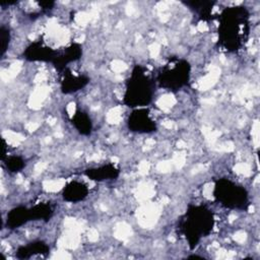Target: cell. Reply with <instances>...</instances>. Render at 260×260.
I'll use <instances>...</instances> for the list:
<instances>
[{
    "label": "cell",
    "instance_id": "obj_9",
    "mask_svg": "<svg viewBox=\"0 0 260 260\" xmlns=\"http://www.w3.org/2000/svg\"><path fill=\"white\" fill-rule=\"evenodd\" d=\"M32 219V213L30 208L23 206L12 209L7 215V224L10 228H17Z\"/></svg>",
    "mask_w": 260,
    "mask_h": 260
},
{
    "label": "cell",
    "instance_id": "obj_5",
    "mask_svg": "<svg viewBox=\"0 0 260 260\" xmlns=\"http://www.w3.org/2000/svg\"><path fill=\"white\" fill-rule=\"evenodd\" d=\"M190 76V65L185 60H177L167 64L159 72L157 80L160 86L168 89H178L184 86Z\"/></svg>",
    "mask_w": 260,
    "mask_h": 260
},
{
    "label": "cell",
    "instance_id": "obj_1",
    "mask_svg": "<svg viewBox=\"0 0 260 260\" xmlns=\"http://www.w3.org/2000/svg\"><path fill=\"white\" fill-rule=\"evenodd\" d=\"M249 12L244 6L225 8L219 17L218 41L228 51L239 50L249 36Z\"/></svg>",
    "mask_w": 260,
    "mask_h": 260
},
{
    "label": "cell",
    "instance_id": "obj_12",
    "mask_svg": "<svg viewBox=\"0 0 260 260\" xmlns=\"http://www.w3.org/2000/svg\"><path fill=\"white\" fill-rule=\"evenodd\" d=\"M48 252H49V247L45 243L35 242V243H30L27 246L19 248L18 256L21 258H26L37 254H47Z\"/></svg>",
    "mask_w": 260,
    "mask_h": 260
},
{
    "label": "cell",
    "instance_id": "obj_14",
    "mask_svg": "<svg viewBox=\"0 0 260 260\" xmlns=\"http://www.w3.org/2000/svg\"><path fill=\"white\" fill-rule=\"evenodd\" d=\"M0 38H1V46H2V54L5 53V50L7 48V42L9 43V31L2 26L0 30Z\"/></svg>",
    "mask_w": 260,
    "mask_h": 260
},
{
    "label": "cell",
    "instance_id": "obj_7",
    "mask_svg": "<svg viewBox=\"0 0 260 260\" xmlns=\"http://www.w3.org/2000/svg\"><path fill=\"white\" fill-rule=\"evenodd\" d=\"M88 194L87 186L80 181H71L63 188V198L68 202H79L86 198Z\"/></svg>",
    "mask_w": 260,
    "mask_h": 260
},
{
    "label": "cell",
    "instance_id": "obj_13",
    "mask_svg": "<svg viewBox=\"0 0 260 260\" xmlns=\"http://www.w3.org/2000/svg\"><path fill=\"white\" fill-rule=\"evenodd\" d=\"M7 166L11 170V172H18L20 169L23 168L24 164H23V160L21 158L16 157V156H12L8 159Z\"/></svg>",
    "mask_w": 260,
    "mask_h": 260
},
{
    "label": "cell",
    "instance_id": "obj_8",
    "mask_svg": "<svg viewBox=\"0 0 260 260\" xmlns=\"http://www.w3.org/2000/svg\"><path fill=\"white\" fill-rule=\"evenodd\" d=\"M85 175L94 181L113 180L119 176V169L113 164H107L98 168H91L85 171Z\"/></svg>",
    "mask_w": 260,
    "mask_h": 260
},
{
    "label": "cell",
    "instance_id": "obj_11",
    "mask_svg": "<svg viewBox=\"0 0 260 260\" xmlns=\"http://www.w3.org/2000/svg\"><path fill=\"white\" fill-rule=\"evenodd\" d=\"M72 123L74 124L75 128L81 133V134H89L91 132V127H92V124H91V121L89 119V117L81 112V111H76L75 115L73 116L72 118Z\"/></svg>",
    "mask_w": 260,
    "mask_h": 260
},
{
    "label": "cell",
    "instance_id": "obj_2",
    "mask_svg": "<svg viewBox=\"0 0 260 260\" xmlns=\"http://www.w3.org/2000/svg\"><path fill=\"white\" fill-rule=\"evenodd\" d=\"M154 93V83L141 66H136L126 86L124 102L131 108H142L148 105Z\"/></svg>",
    "mask_w": 260,
    "mask_h": 260
},
{
    "label": "cell",
    "instance_id": "obj_10",
    "mask_svg": "<svg viewBox=\"0 0 260 260\" xmlns=\"http://www.w3.org/2000/svg\"><path fill=\"white\" fill-rule=\"evenodd\" d=\"M88 79L83 76H76V75H66L63 82H62V90L66 93L68 92H74L80 88H82L86 83Z\"/></svg>",
    "mask_w": 260,
    "mask_h": 260
},
{
    "label": "cell",
    "instance_id": "obj_6",
    "mask_svg": "<svg viewBox=\"0 0 260 260\" xmlns=\"http://www.w3.org/2000/svg\"><path fill=\"white\" fill-rule=\"evenodd\" d=\"M128 126L134 132L149 133L155 131L156 125L149 116L146 109L137 108L132 112L128 119Z\"/></svg>",
    "mask_w": 260,
    "mask_h": 260
},
{
    "label": "cell",
    "instance_id": "obj_4",
    "mask_svg": "<svg viewBox=\"0 0 260 260\" xmlns=\"http://www.w3.org/2000/svg\"><path fill=\"white\" fill-rule=\"evenodd\" d=\"M214 196L222 205L229 208L245 209L248 205V193L246 189L226 179L216 182Z\"/></svg>",
    "mask_w": 260,
    "mask_h": 260
},
{
    "label": "cell",
    "instance_id": "obj_3",
    "mask_svg": "<svg viewBox=\"0 0 260 260\" xmlns=\"http://www.w3.org/2000/svg\"><path fill=\"white\" fill-rule=\"evenodd\" d=\"M212 226V212L204 206H190L182 221L183 233L191 247L196 246L202 236L208 235Z\"/></svg>",
    "mask_w": 260,
    "mask_h": 260
}]
</instances>
